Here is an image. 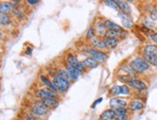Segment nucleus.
Segmentation results:
<instances>
[{"instance_id":"obj_1","label":"nucleus","mask_w":157,"mask_h":120,"mask_svg":"<svg viewBox=\"0 0 157 120\" xmlns=\"http://www.w3.org/2000/svg\"><path fill=\"white\" fill-rule=\"evenodd\" d=\"M129 65L131 66L133 69L135 75L137 74H142V73H145L150 69V65L149 62L144 58V57H136L134 58L131 62L129 63Z\"/></svg>"},{"instance_id":"obj_2","label":"nucleus","mask_w":157,"mask_h":120,"mask_svg":"<svg viewBox=\"0 0 157 120\" xmlns=\"http://www.w3.org/2000/svg\"><path fill=\"white\" fill-rule=\"evenodd\" d=\"M82 52L86 54L87 56H90L92 58H94V60L99 62H104L107 59V53L105 51L97 50L94 48H92V46H87L84 50H82Z\"/></svg>"},{"instance_id":"obj_3","label":"nucleus","mask_w":157,"mask_h":120,"mask_svg":"<svg viewBox=\"0 0 157 120\" xmlns=\"http://www.w3.org/2000/svg\"><path fill=\"white\" fill-rule=\"evenodd\" d=\"M51 80H52V82H53L55 88L57 89V91L61 92V93L67 92L68 89L69 88V86H71V81L61 78L60 76L56 75V74L52 75Z\"/></svg>"},{"instance_id":"obj_4","label":"nucleus","mask_w":157,"mask_h":120,"mask_svg":"<svg viewBox=\"0 0 157 120\" xmlns=\"http://www.w3.org/2000/svg\"><path fill=\"white\" fill-rule=\"evenodd\" d=\"M34 96L40 99H58V93L54 92L53 90L49 89L48 87L42 86L36 89L34 91Z\"/></svg>"},{"instance_id":"obj_5","label":"nucleus","mask_w":157,"mask_h":120,"mask_svg":"<svg viewBox=\"0 0 157 120\" xmlns=\"http://www.w3.org/2000/svg\"><path fill=\"white\" fill-rule=\"evenodd\" d=\"M21 5L19 0H14V1H1L0 2V14L10 15L14 9Z\"/></svg>"},{"instance_id":"obj_6","label":"nucleus","mask_w":157,"mask_h":120,"mask_svg":"<svg viewBox=\"0 0 157 120\" xmlns=\"http://www.w3.org/2000/svg\"><path fill=\"white\" fill-rule=\"evenodd\" d=\"M49 110H50L45 108V106L38 104V103H35L31 108H30V114L41 119V118L45 117L46 115L49 113Z\"/></svg>"},{"instance_id":"obj_7","label":"nucleus","mask_w":157,"mask_h":120,"mask_svg":"<svg viewBox=\"0 0 157 120\" xmlns=\"http://www.w3.org/2000/svg\"><path fill=\"white\" fill-rule=\"evenodd\" d=\"M93 28L94 30L95 36L100 37V38H104L106 36V32H107V28L105 27V25L103 24V21L101 19H97L93 23Z\"/></svg>"},{"instance_id":"obj_8","label":"nucleus","mask_w":157,"mask_h":120,"mask_svg":"<svg viewBox=\"0 0 157 120\" xmlns=\"http://www.w3.org/2000/svg\"><path fill=\"white\" fill-rule=\"evenodd\" d=\"M65 62L69 64V65L73 66V67L77 68V69L80 70L81 72L86 70V68L84 67V65H83L82 61H80V60L76 57V55H74V54H71V53L67 54L66 55V61Z\"/></svg>"},{"instance_id":"obj_9","label":"nucleus","mask_w":157,"mask_h":120,"mask_svg":"<svg viewBox=\"0 0 157 120\" xmlns=\"http://www.w3.org/2000/svg\"><path fill=\"white\" fill-rule=\"evenodd\" d=\"M126 84L128 85L129 87H131L135 90H139V91H142V90L147 89V83L142 80H139L135 76L134 79L128 80Z\"/></svg>"},{"instance_id":"obj_10","label":"nucleus","mask_w":157,"mask_h":120,"mask_svg":"<svg viewBox=\"0 0 157 120\" xmlns=\"http://www.w3.org/2000/svg\"><path fill=\"white\" fill-rule=\"evenodd\" d=\"M88 43H89L90 46H92V48H94L97 50H103V51L107 50L105 43H104V41H103V38L95 36L94 38H92V39H90L88 41Z\"/></svg>"},{"instance_id":"obj_11","label":"nucleus","mask_w":157,"mask_h":120,"mask_svg":"<svg viewBox=\"0 0 157 120\" xmlns=\"http://www.w3.org/2000/svg\"><path fill=\"white\" fill-rule=\"evenodd\" d=\"M109 106H110L111 110H114L120 109V108H126V106H127V102H126L125 99H123V98L113 97L110 99Z\"/></svg>"},{"instance_id":"obj_12","label":"nucleus","mask_w":157,"mask_h":120,"mask_svg":"<svg viewBox=\"0 0 157 120\" xmlns=\"http://www.w3.org/2000/svg\"><path fill=\"white\" fill-rule=\"evenodd\" d=\"M118 16H119V18L121 20V25H123V27H124L125 29H129L133 26V20L131 19V16H130V15L124 14V13L120 11L119 13H118Z\"/></svg>"},{"instance_id":"obj_13","label":"nucleus","mask_w":157,"mask_h":120,"mask_svg":"<svg viewBox=\"0 0 157 120\" xmlns=\"http://www.w3.org/2000/svg\"><path fill=\"white\" fill-rule=\"evenodd\" d=\"M35 103H38V104L45 106V108L49 109V110H53L59 106L60 101L59 99H40V100L35 101Z\"/></svg>"},{"instance_id":"obj_14","label":"nucleus","mask_w":157,"mask_h":120,"mask_svg":"<svg viewBox=\"0 0 157 120\" xmlns=\"http://www.w3.org/2000/svg\"><path fill=\"white\" fill-rule=\"evenodd\" d=\"M64 67H65V69H66V70L69 73V75H71L72 80H77V79L79 78V76L82 75V72H81L80 70H78L77 68L73 67V66H71V65H69V64H68V63H66V62L64 63Z\"/></svg>"},{"instance_id":"obj_15","label":"nucleus","mask_w":157,"mask_h":120,"mask_svg":"<svg viewBox=\"0 0 157 120\" xmlns=\"http://www.w3.org/2000/svg\"><path fill=\"white\" fill-rule=\"evenodd\" d=\"M145 108V103L140 99H132L128 105V109L131 111H137Z\"/></svg>"},{"instance_id":"obj_16","label":"nucleus","mask_w":157,"mask_h":120,"mask_svg":"<svg viewBox=\"0 0 157 120\" xmlns=\"http://www.w3.org/2000/svg\"><path fill=\"white\" fill-rule=\"evenodd\" d=\"M39 80H40V81H41V82L43 84V86H45V87H48L49 89L53 90L54 92H57V93H58L57 89L55 88V86H54L53 82H52L51 79H49V78H48V76H47L43 75V74H41L40 76H39Z\"/></svg>"},{"instance_id":"obj_17","label":"nucleus","mask_w":157,"mask_h":120,"mask_svg":"<svg viewBox=\"0 0 157 120\" xmlns=\"http://www.w3.org/2000/svg\"><path fill=\"white\" fill-rule=\"evenodd\" d=\"M82 63L86 69H94V68H97L99 65V63L97 61V60H94V58H92L90 56H87L82 61Z\"/></svg>"},{"instance_id":"obj_18","label":"nucleus","mask_w":157,"mask_h":120,"mask_svg":"<svg viewBox=\"0 0 157 120\" xmlns=\"http://www.w3.org/2000/svg\"><path fill=\"white\" fill-rule=\"evenodd\" d=\"M115 118H116V113L111 109L105 110L99 115V120H115Z\"/></svg>"},{"instance_id":"obj_19","label":"nucleus","mask_w":157,"mask_h":120,"mask_svg":"<svg viewBox=\"0 0 157 120\" xmlns=\"http://www.w3.org/2000/svg\"><path fill=\"white\" fill-rule=\"evenodd\" d=\"M103 41H104V43H105L107 50H114L117 48L118 45H119V40L115 39V38L105 36L103 38Z\"/></svg>"},{"instance_id":"obj_20","label":"nucleus","mask_w":157,"mask_h":120,"mask_svg":"<svg viewBox=\"0 0 157 120\" xmlns=\"http://www.w3.org/2000/svg\"><path fill=\"white\" fill-rule=\"evenodd\" d=\"M117 4L120 8V11L124 13V14L130 15L131 14V8H130L129 4L126 1H123V0H117Z\"/></svg>"},{"instance_id":"obj_21","label":"nucleus","mask_w":157,"mask_h":120,"mask_svg":"<svg viewBox=\"0 0 157 120\" xmlns=\"http://www.w3.org/2000/svg\"><path fill=\"white\" fill-rule=\"evenodd\" d=\"M103 21V24L105 25V27L108 29H113V30H124L123 29V26H121V25L117 24L114 21H112L111 20H108V19H103L102 20Z\"/></svg>"},{"instance_id":"obj_22","label":"nucleus","mask_w":157,"mask_h":120,"mask_svg":"<svg viewBox=\"0 0 157 120\" xmlns=\"http://www.w3.org/2000/svg\"><path fill=\"white\" fill-rule=\"evenodd\" d=\"M12 23H13V20L10 16V15L0 14V27L10 26Z\"/></svg>"},{"instance_id":"obj_23","label":"nucleus","mask_w":157,"mask_h":120,"mask_svg":"<svg viewBox=\"0 0 157 120\" xmlns=\"http://www.w3.org/2000/svg\"><path fill=\"white\" fill-rule=\"evenodd\" d=\"M55 74L60 76L61 78H63L65 80H68L69 81H72V79H71V75H69V73L66 69H65V67H63V68H57V69H56V71H55Z\"/></svg>"},{"instance_id":"obj_24","label":"nucleus","mask_w":157,"mask_h":120,"mask_svg":"<svg viewBox=\"0 0 157 120\" xmlns=\"http://www.w3.org/2000/svg\"><path fill=\"white\" fill-rule=\"evenodd\" d=\"M144 53L156 55L157 56V45L154 44H147L144 46Z\"/></svg>"},{"instance_id":"obj_25","label":"nucleus","mask_w":157,"mask_h":120,"mask_svg":"<svg viewBox=\"0 0 157 120\" xmlns=\"http://www.w3.org/2000/svg\"><path fill=\"white\" fill-rule=\"evenodd\" d=\"M12 15L14 16L16 19H17V20H23L25 18V13L20 8V5L17 7V8H16V9L13 10Z\"/></svg>"},{"instance_id":"obj_26","label":"nucleus","mask_w":157,"mask_h":120,"mask_svg":"<svg viewBox=\"0 0 157 120\" xmlns=\"http://www.w3.org/2000/svg\"><path fill=\"white\" fill-rule=\"evenodd\" d=\"M143 57L145 58L147 62H149L150 65L157 67V56L156 55H150V54H146L143 53Z\"/></svg>"},{"instance_id":"obj_27","label":"nucleus","mask_w":157,"mask_h":120,"mask_svg":"<svg viewBox=\"0 0 157 120\" xmlns=\"http://www.w3.org/2000/svg\"><path fill=\"white\" fill-rule=\"evenodd\" d=\"M109 95L112 97H117V96L121 95L120 85H113V86L109 89Z\"/></svg>"},{"instance_id":"obj_28","label":"nucleus","mask_w":157,"mask_h":120,"mask_svg":"<svg viewBox=\"0 0 157 120\" xmlns=\"http://www.w3.org/2000/svg\"><path fill=\"white\" fill-rule=\"evenodd\" d=\"M104 4H105V6H108V7L112 8V9L120 12V8H119V6H118L117 2L114 1V0H106V1H104Z\"/></svg>"},{"instance_id":"obj_29","label":"nucleus","mask_w":157,"mask_h":120,"mask_svg":"<svg viewBox=\"0 0 157 120\" xmlns=\"http://www.w3.org/2000/svg\"><path fill=\"white\" fill-rule=\"evenodd\" d=\"M120 92H121V95H129L130 93L129 86L127 84L120 85Z\"/></svg>"},{"instance_id":"obj_30","label":"nucleus","mask_w":157,"mask_h":120,"mask_svg":"<svg viewBox=\"0 0 157 120\" xmlns=\"http://www.w3.org/2000/svg\"><path fill=\"white\" fill-rule=\"evenodd\" d=\"M94 37H95L94 30L93 26H90L89 29L87 30V32H86V39L89 41L90 39H92V38H94Z\"/></svg>"},{"instance_id":"obj_31","label":"nucleus","mask_w":157,"mask_h":120,"mask_svg":"<svg viewBox=\"0 0 157 120\" xmlns=\"http://www.w3.org/2000/svg\"><path fill=\"white\" fill-rule=\"evenodd\" d=\"M116 115H124V114H127V111L128 110L126 108H120V109H117L114 110Z\"/></svg>"},{"instance_id":"obj_32","label":"nucleus","mask_w":157,"mask_h":120,"mask_svg":"<svg viewBox=\"0 0 157 120\" xmlns=\"http://www.w3.org/2000/svg\"><path fill=\"white\" fill-rule=\"evenodd\" d=\"M150 16L151 20H154V21L157 20V8H155V9L150 13Z\"/></svg>"},{"instance_id":"obj_33","label":"nucleus","mask_w":157,"mask_h":120,"mask_svg":"<svg viewBox=\"0 0 157 120\" xmlns=\"http://www.w3.org/2000/svg\"><path fill=\"white\" fill-rule=\"evenodd\" d=\"M129 116L128 114H124V115H116L115 120H128Z\"/></svg>"},{"instance_id":"obj_34","label":"nucleus","mask_w":157,"mask_h":120,"mask_svg":"<svg viewBox=\"0 0 157 120\" xmlns=\"http://www.w3.org/2000/svg\"><path fill=\"white\" fill-rule=\"evenodd\" d=\"M39 0H26V4L29 6H35L37 5V4H39Z\"/></svg>"},{"instance_id":"obj_35","label":"nucleus","mask_w":157,"mask_h":120,"mask_svg":"<svg viewBox=\"0 0 157 120\" xmlns=\"http://www.w3.org/2000/svg\"><path fill=\"white\" fill-rule=\"evenodd\" d=\"M150 38L151 41H153L155 44L157 45V32L156 33H151L150 34Z\"/></svg>"},{"instance_id":"obj_36","label":"nucleus","mask_w":157,"mask_h":120,"mask_svg":"<svg viewBox=\"0 0 157 120\" xmlns=\"http://www.w3.org/2000/svg\"><path fill=\"white\" fill-rule=\"evenodd\" d=\"M24 120H42V119L38 118L36 116H33V115H31V114H28L24 117Z\"/></svg>"},{"instance_id":"obj_37","label":"nucleus","mask_w":157,"mask_h":120,"mask_svg":"<svg viewBox=\"0 0 157 120\" xmlns=\"http://www.w3.org/2000/svg\"><path fill=\"white\" fill-rule=\"evenodd\" d=\"M102 100H103V99H102L101 97H100V98H98V99H97V100L94 101V104L92 105V108H93V109H94V108H95V106H97V105H98V104H100V103L102 102Z\"/></svg>"},{"instance_id":"obj_38","label":"nucleus","mask_w":157,"mask_h":120,"mask_svg":"<svg viewBox=\"0 0 157 120\" xmlns=\"http://www.w3.org/2000/svg\"><path fill=\"white\" fill-rule=\"evenodd\" d=\"M32 51H33V49L32 48H26L25 49V51H24V53L26 55H31L32 54Z\"/></svg>"},{"instance_id":"obj_39","label":"nucleus","mask_w":157,"mask_h":120,"mask_svg":"<svg viewBox=\"0 0 157 120\" xmlns=\"http://www.w3.org/2000/svg\"><path fill=\"white\" fill-rule=\"evenodd\" d=\"M4 37H5V34H4L2 31H0V41L4 39Z\"/></svg>"},{"instance_id":"obj_40","label":"nucleus","mask_w":157,"mask_h":120,"mask_svg":"<svg viewBox=\"0 0 157 120\" xmlns=\"http://www.w3.org/2000/svg\"><path fill=\"white\" fill-rule=\"evenodd\" d=\"M15 120H22V119H19V118H16V119H15Z\"/></svg>"}]
</instances>
